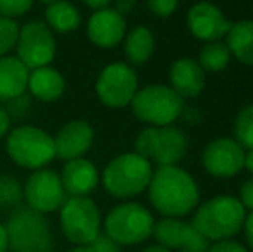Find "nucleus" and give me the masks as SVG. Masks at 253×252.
I'll use <instances>...</instances> for the list:
<instances>
[{
  "label": "nucleus",
  "mask_w": 253,
  "mask_h": 252,
  "mask_svg": "<svg viewBox=\"0 0 253 252\" xmlns=\"http://www.w3.org/2000/svg\"><path fill=\"white\" fill-rule=\"evenodd\" d=\"M147 190L153 209L164 218L181 219L200 204L197 180L179 166H166L153 171Z\"/></svg>",
  "instance_id": "obj_1"
},
{
  "label": "nucleus",
  "mask_w": 253,
  "mask_h": 252,
  "mask_svg": "<svg viewBox=\"0 0 253 252\" xmlns=\"http://www.w3.org/2000/svg\"><path fill=\"white\" fill-rule=\"evenodd\" d=\"M191 225L210 242L234 239L243 230L247 209L238 197L217 195L195 209Z\"/></svg>",
  "instance_id": "obj_2"
},
{
  "label": "nucleus",
  "mask_w": 253,
  "mask_h": 252,
  "mask_svg": "<svg viewBox=\"0 0 253 252\" xmlns=\"http://www.w3.org/2000/svg\"><path fill=\"white\" fill-rule=\"evenodd\" d=\"M152 175L153 168L148 159L138 155L136 152H126L114 157L105 166L102 183L112 197L131 199L148 189Z\"/></svg>",
  "instance_id": "obj_3"
},
{
  "label": "nucleus",
  "mask_w": 253,
  "mask_h": 252,
  "mask_svg": "<svg viewBox=\"0 0 253 252\" xmlns=\"http://www.w3.org/2000/svg\"><path fill=\"white\" fill-rule=\"evenodd\" d=\"M131 111L150 126H170L184 112V99L169 85H148L138 88L131 101Z\"/></svg>",
  "instance_id": "obj_4"
},
{
  "label": "nucleus",
  "mask_w": 253,
  "mask_h": 252,
  "mask_svg": "<svg viewBox=\"0 0 253 252\" xmlns=\"http://www.w3.org/2000/svg\"><path fill=\"white\" fill-rule=\"evenodd\" d=\"M10 252L50 251L52 230L47 218L31 207H17L9 216L5 225Z\"/></svg>",
  "instance_id": "obj_5"
},
{
  "label": "nucleus",
  "mask_w": 253,
  "mask_h": 252,
  "mask_svg": "<svg viewBox=\"0 0 253 252\" xmlns=\"http://www.w3.org/2000/svg\"><path fill=\"white\" fill-rule=\"evenodd\" d=\"M155 219L145 205L123 202L109 211L103 221L105 235L119 246H138L152 237Z\"/></svg>",
  "instance_id": "obj_6"
},
{
  "label": "nucleus",
  "mask_w": 253,
  "mask_h": 252,
  "mask_svg": "<svg viewBox=\"0 0 253 252\" xmlns=\"http://www.w3.org/2000/svg\"><path fill=\"white\" fill-rule=\"evenodd\" d=\"M7 154L16 164L28 169H42L55 159L53 137L37 126H17L7 137Z\"/></svg>",
  "instance_id": "obj_7"
},
{
  "label": "nucleus",
  "mask_w": 253,
  "mask_h": 252,
  "mask_svg": "<svg viewBox=\"0 0 253 252\" xmlns=\"http://www.w3.org/2000/svg\"><path fill=\"white\" fill-rule=\"evenodd\" d=\"M60 226L74 246H91L100 235V209L90 197H67L60 205Z\"/></svg>",
  "instance_id": "obj_8"
},
{
  "label": "nucleus",
  "mask_w": 253,
  "mask_h": 252,
  "mask_svg": "<svg viewBox=\"0 0 253 252\" xmlns=\"http://www.w3.org/2000/svg\"><path fill=\"white\" fill-rule=\"evenodd\" d=\"M16 47L17 59L30 71L48 66L55 57L57 50L55 38H53L48 24L37 19L30 21L23 28H19Z\"/></svg>",
  "instance_id": "obj_9"
},
{
  "label": "nucleus",
  "mask_w": 253,
  "mask_h": 252,
  "mask_svg": "<svg viewBox=\"0 0 253 252\" xmlns=\"http://www.w3.org/2000/svg\"><path fill=\"white\" fill-rule=\"evenodd\" d=\"M136 92V73L126 62H112L105 66L97 80V95L107 107H126L131 104Z\"/></svg>",
  "instance_id": "obj_10"
},
{
  "label": "nucleus",
  "mask_w": 253,
  "mask_h": 252,
  "mask_svg": "<svg viewBox=\"0 0 253 252\" xmlns=\"http://www.w3.org/2000/svg\"><path fill=\"white\" fill-rule=\"evenodd\" d=\"M66 195L60 175L45 168L35 169L23 187V199H26L28 207L42 214L60 209V205L67 199Z\"/></svg>",
  "instance_id": "obj_11"
},
{
  "label": "nucleus",
  "mask_w": 253,
  "mask_h": 252,
  "mask_svg": "<svg viewBox=\"0 0 253 252\" xmlns=\"http://www.w3.org/2000/svg\"><path fill=\"white\" fill-rule=\"evenodd\" d=\"M245 154L240 144L233 138H217L210 142L202 154V164L213 178H233L245 168Z\"/></svg>",
  "instance_id": "obj_12"
},
{
  "label": "nucleus",
  "mask_w": 253,
  "mask_h": 252,
  "mask_svg": "<svg viewBox=\"0 0 253 252\" xmlns=\"http://www.w3.org/2000/svg\"><path fill=\"white\" fill-rule=\"evenodd\" d=\"M186 23L191 35L198 40L205 42H219L226 38L233 23L227 21L224 12L212 2H197L188 10Z\"/></svg>",
  "instance_id": "obj_13"
},
{
  "label": "nucleus",
  "mask_w": 253,
  "mask_h": 252,
  "mask_svg": "<svg viewBox=\"0 0 253 252\" xmlns=\"http://www.w3.org/2000/svg\"><path fill=\"white\" fill-rule=\"evenodd\" d=\"M93 128L84 119H74V121L66 123L59 130L57 137H53V142H55V157H60L64 161L84 157V154L93 145Z\"/></svg>",
  "instance_id": "obj_14"
},
{
  "label": "nucleus",
  "mask_w": 253,
  "mask_h": 252,
  "mask_svg": "<svg viewBox=\"0 0 253 252\" xmlns=\"http://www.w3.org/2000/svg\"><path fill=\"white\" fill-rule=\"evenodd\" d=\"M124 35H126V19L114 9L105 7L97 10L88 21V38L97 47H116L124 40Z\"/></svg>",
  "instance_id": "obj_15"
},
{
  "label": "nucleus",
  "mask_w": 253,
  "mask_h": 252,
  "mask_svg": "<svg viewBox=\"0 0 253 252\" xmlns=\"http://www.w3.org/2000/svg\"><path fill=\"white\" fill-rule=\"evenodd\" d=\"M62 180L64 190L69 197H88L98 185V169L91 161L84 157L66 161L62 168Z\"/></svg>",
  "instance_id": "obj_16"
},
{
  "label": "nucleus",
  "mask_w": 253,
  "mask_h": 252,
  "mask_svg": "<svg viewBox=\"0 0 253 252\" xmlns=\"http://www.w3.org/2000/svg\"><path fill=\"white\" fill-rule=\"evenodd\" d=\"M169 87L183 99H195L205 87V71L193 59H177L170 66Z\"/></svg>",
  "instance_id": "obj_17"
},
{
  "label": "nucleus",
  "mask_w": 253,
  "mask_h": 252,
  "mask_svg": "<svg viewBox=\"0 0 253 252\" xmlns=\"http://www.w3.org/2000/svg\"><path fill=\"white\" fill-rule=\"evenodd\" d=\"M188 140L186 135L177 126H162L159 128L155 142V151H153L152 161L159 168L166 166H177L183 157L186 155Z\"/></svg>",
  "instance_id": "obj_18"
},
{
  "label": "nucleus",
  "mask_w": 253,
  "mask_h": 252,
  "mask_svg": "<svg viewBox=\"0 0 253 252\" xmlns=\"http://www.w3.org/2000/svg\"><path fill=\"white\" fill-rule=\"evenodd\" d=\"M30 69L14 55L0 57V102H10L28 90Z\"/></svg>",
  "instance_id": "obj_19"
},
{
  "label": "nucleus",
  "mask_w": 253,
  "mask_h": 252,
  "mask_svg": "<svg viewBox=\"0 0 253 252\" xmlns=\"http://www.w3.org/2000/svg\"><path fill=\"white\" fill-rule=\"evenodd\" d=\"M28 90L35 99L42 102H53L60 99L66 90V80L57 69L50 66L37 67L30 71Z\"/></svg>",
  "instance_id": "obj_20"
},
{
  "label": "nucleus",
  "mask_w": 253,
  "mask_h": 252,
  "mask_svg": "<svg viewBox=\"0 0 253 252\" xmlns=\"http://www.w3.org/2000/svg\"><path fill=\"white\" fill-rule=\"evenodd\" d=\"M226 45L231 55L240 62L253 66V21H238L226 35Z\"/></svg>",
  "instance_id": "obj_21"
},
{
  "label": "nucleus",
  "mask_w": 253,
  "mask_h": 252,
  "mask_svg": "<svg viewBox=\"0 0 253 252\" xmlns=\"http://www.w3.org/2000/svg\"><path fill=\"white\" fill-rule=\"evenodd\" d=\"M155 37L147 26H136L126 35L124 52L131 64H143L153 55Z\"/></svg>",
  "instance_id": "obj_22"
},
{
  "label": "nucleus",
  "mask_w": 253,
  "mask_h": 252,
  "mask_svg": "<svg viewBox=\"0 0 253 252\" xmlns=\"http://www.w3.org/2000/svg\"><path fill=\"white\" fill-rule=\"evenodd\" d=\"M48 28L57 33H69L80 28L81 14L76 7L67 0H57L48 3L47 12H45Z\"/></svg>",
  "instance_id": "obj_23"
},
{
  "label": "nucleus",
  "mask_w": 253,
  "mask_h": 252,
  "mask_svg": "<svg viewBox=\"0 0 253 252\" xmlns=\"http://www.w3.org/2000/svg\"><path fill=\"white\" fill-rule=\"evenodd\" d=\"M186 225L188 223L179 218H162L155 221L152 235L159 246L169 251H179Z\"/></svg>",
  "instance_id": "obj_24"
},
{
  "label": "nucleus",
  "mask_w": 253,
  "mask_h": 252,
  "mask_svg": "<svg viewBox=\"0 0 253 252\" xmlns=\"http://www.w3.org/2000/svg\"><path fill=\"white\" fill-rule=\"evenodd\" d=\"M231 61V52L224 42H209L202 47L198 54V64L203 71L209 73H220L227 67Z\"/></svg>",
  "instance_id": "obj_25"
},
{
  "label": "nucleus",
  "mask_w": 253,
  "mask_h": 252,
  "mask_svg": "<svg viewBox=\"0 0 253 252\" xmlns=\"http://www.w3.org/2000/svg\"><path fill=\"white\" fill-rule=\"evenodd\" d=\"M234 140L243 149H253V104L243 107L234 119Z\"/></svg>",
  "instance_id": "obj_26"
},
{
  "label": "nucleus",
  "mask_w": 253,
  "mask_h": 252,
  "mask_svg": "<svg viewBox=\"0 0 253 252\" xmlns=\"http://www.w3.org/2000/svg\"><path fill=\"white\" fill-rule=\"evenodd\" d=\"M23 201V187L12 176H0V209H12Z\"/></svg>",
  "instance_id": "obj_27"
},
{
  "label": "nucleus",
  "mask_w": 253,
  "mask_h": 252,
  "mask_svg": "<svg viewBox=\"0 0 253 252\" xmlns=\"http://www.w3.org/2000/svg\"><path fill=\"white\" fill-rule=\"evenodd\" d=\"M17 35H19V26L16 21L0 17V57L7 55L16 47Z\"/></svg>",
  "instance_id": "obj_28"
},
{
  "label": "nucleus",
  "mask_w": 253,
  "mask_h": 252,
  "mask_svg": "<svg viewBox=\"0 0 253 252\" xmlns=\"http://www.w3.org/2000/svg\"><path fill=\"white\" fill-rule=\"evenodd\" d=\"M209 247H210V240H207L191 223H188L186 230H184L183 240H181L179 251L181 252H207Z\"/></svg>",
  "instance_id": "obj_29"
},
{
  "label": "nucleus",
  "mask_w": 253,
  "mask_h": 252,
  "mask_svg": "<svg viewBox=\"0 0 253 252\" xmlns=\"http://www.w3.org/2000/svg\"><path fill=\"white\" fill-rule=\"evenodd\" d=\"M157 133H159V128L157 126H148L145 130H141L138 133L136 140H134V152L138 155H141V157L152 161L153 151H155Z\"/></svg>",
  "instance_id": "obj_30"
},
{
  "label": "nucleus",
  "mask_w": 253,
  "mask_h": 252,
  "mask_svg": "<svg viewBox=\"0 0 253 252\" xmlns=\"http://www.w3.org/2000/svg\"><path fill=\"white\" fill-rule=\"evenodd\" d=\"M35 0H0V17L16 19L31 9Z\"/></svg>",
  "instance_id": "obj_31"
},
{
  "label": "nucleus",
  "mask_w": 253,
  "mask_h": 252,
  "mask_svg": "<svg viewBox=\"0 0 253 252\" xmlns=\"http://www.w3.org/2000/svg\"><path fill=\"white\" fill-rule=\"evenodd\" d=\"M148 9L159 17H169L176 12L179 0H147Z\"/></svg>",
  "instance_id": "obj_32"
},
{
  "label": "nucleus",
  "mask_w": 253,
  "mask_h": 252,
  "mask_svg": "<svg viewBox=\"0 0 253 252\" xmlns=\"http://www.w3.org/2000/svg\"><path fill=\"white\" fill-rule=\"evenodd\" d=\"M207 252H250V251H248L247 246H243L238 240L227 239V240H219V242L210 244Z\"/></svg>",
  "instance_id": "obj_33"
},
{
  "label": "nucleus",
  "mask_w": 253,
  "mask_h": 252,
  "mask_svg": "<svg viewBox=\"0 0 253 252\" xmlns=\"http://www.w3.org/2000/svg\"><path fill=\"white\" fill-rule=\"evenodd\" d=\"M91 247H93V252H123L119 244H116L112 239H109L105 233L103 235L100 233L97 237V240L91 244Z\"/></svg>",
  "instance_id": "obj_34"
},
{
  "label": "nucleus",
  "mask_w": 253,
  "mask_h": 252,
  "mask_svg": "<svg viewBox=\"0 0 253 252\" xmlns=\"http://www.w3.org/2000/svg\"><path fill=\"white\" fill-rule=\"evenodd\" d=\"M240 202L247 211H253V176L248 178L243 185L240 187V195H238Z\"/></svg>",
  "instance_id": "obj_35"
},
{
  "label": "nucleus",
  "mask_w": 253,
  "mask_h": 252,
  "mask_svg": "<svg viewBox=\"0 0 253 252\" xmlns=\"http://www.w3.org/2000/svg\"><path fill=\"white\" fill-rule=\"evenodd\" d=\"M243 232H245V240H247L248 249L253 251V211L247 212V218L243 223Z\"/></svg>",
  "instance_id": "obj_36"
},
{
  "label": "nucleus",
  "mask_w": 253,
  "mask_h": 252,
  "mask_svg": "<svg viewBox=\"0 0 253 252\" xmlns=\"http://www.w3.org/2000/svg\"><path fill=\"white\" fill-rule=\"evenodd\" d=\"M136 7V0H116V9L121 16H127Z\"/></svg>",
  "instance_id": "obj_37"
},
{
  "label": "nucleus",
  "mask_w": 253,
  "mask_h": 252,
  "mask_svg": "<svg viewBox=\"0 0 253 252\" xmlns=\"http://www.w3.org/2000/svg\"><path fill=\"white\" fill-rule=\"evenodd\" d=\"M9 128H10V116H9V112L0 105V138L5 137Z\"/></svg>",
  "instance_id": "obj_38"
},
{
  "label": "nucleus",
  "mask_w": 253,
  "mask_h": 252,
  "mask_svg": "<svg viewBox=\"0 0 253 252\" xmlns=\"http://www.w3.org/2000/svg\"><path fill=\"white\" fill-rule=\"evenodd\" d=\"M83 3H86L88 7H91V9L95 10H100V9H105L107 5H109L112 0H81Z\"/></svg>",
  "instance_id": "obj_39"
},
{
  "label": "nucleus",
  "mask_w": 253,
  "mask_h": 252,
  "mask_svg": "<svg viewBox=\"0 0 253 252\" xmlns=\"http://www.w3.org/2000/svg\"><path fill=\"white\" fill-rule=\"evenodd\" d=\"M0 252H9V240H7L5 226L0 223Z\"/></svg>",
  "instance_id": "obj_40"
},
{
  "label": "nucleus",
  "mask_w": 253,
  "mask_h": 252,
  "mask_svg": "<svg viewBox=\"0 0 253 252\" xmlns=\"http://www.w3.org/2000/svg\"><path fill=\"white\" fill-rule=\"evenodd\" d=\"M245 168L253 175V149L248 151V154H245Z\"/></svg>",
  "instance_id": "obj_41"
},
{
  "label": "nucleus",
  "mask_w": 253,
  "mask_h": 252,
  "mask_svg": "<svg viewBox=\"0 0 253 252\" xmlns=\"http://www.w3.org/2000/svg\"><path fill=\"white\" fill-rule=\"evenodd\" d=\"M140 252H172V251H169V249H166V247H162V246H159V244H155V246L145 247V249L140 251Z\"/></svg>",
  "instance_id": "obj_42"
},
{
  "label": "nucleus",
  "mask_w": 253,
  "mask_h": 252,
  "mask_svg": "<svg viewBox=\"0 0 253 252\" xmlns=\"http://www.w3.org/2000/svg\"><path fill=\"white\" fill-rule=\"evenodd\" d=\"M69 252H93L91 246H76L74 249H71Z\"/></svg>",
  "instance_id": "obj_43"
},
{
  "label": "nucleus",
  "mask_w": 253,
  "mask_h": 252,
  "mask_svg": "<svg viewBox=\"0 0 253 252\" xmlns=\"http://www.w3.org/2000/svg\"><path fill=\"white\" fill-rule=\"evenodd\" d=\"M42 2H47V3H52V2H57V0H42Z\"/></svg>",
  "instance_id": "obj_44"
},
{
  "label": "nucleus",
  "mask_w": 253,
  "mask_h": 252,
  "mask_svg": "<svg viewBox=\"0 0 253 252\" xmlns=\"http://www.w3.org/2000/svg\"><path fill=\"white\" fill-rule=\"evenodd\" d=\"M40 252H52V251H40Z\"/></svg>",
  "instance_id": "obj_45"
}]
</instances>
